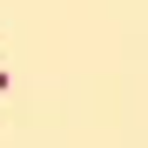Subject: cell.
I'll return each instance as SVG.
<instances>
[{"label":"cell","mask_w":148,"mask_h":148,"mask_svg":"<svg viewBox=\"0 0 148 148\" xmlns=\"http://www.w3.org/2000/svg\"><path fill=\"white\" fill-rule=\"evenodd\" d=\"M0 88H7V67H0Z\"/></svg>","instance_id":"6da1fadb"}]
</instances>
